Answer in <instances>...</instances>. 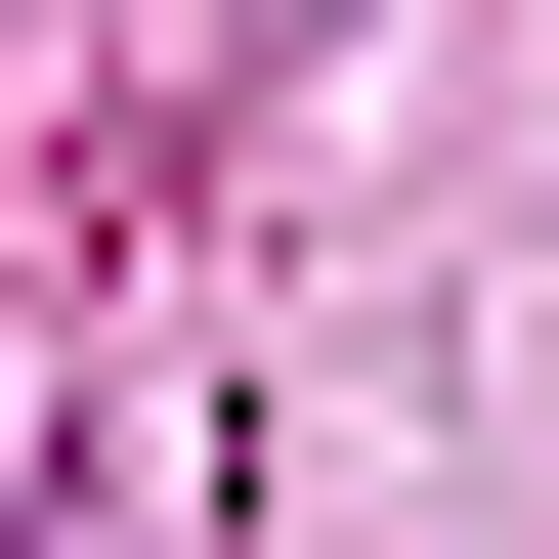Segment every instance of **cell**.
<instances>
[{
    "label": "cell",
    "mask_w": 559,
    "mask_h": 559,
    "mask_svg": "<svg viewBox=\"0 0 559 559\" xmlns=\"http://www.w3.org/2000/svg\"><path fill=\"white\" fill-rule=\"evenodd\" d=\"M0 559H44V516H0Z\"/></svg>",
    "instance_id": "cell-1"
}]
</instances>
